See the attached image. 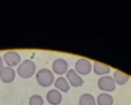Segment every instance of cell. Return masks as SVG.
Here are the masks:
<instances>
[{
    "label": "cell",
    "mask_w": 131,
    "mask_h": 105,
    "mask_svg": "<svg viewBox=\"0 0 131 105\" xmlns=\"http://www.w3.org/2000/svg\"><path fill=\"white\" fill-rule=\"evenodd\" d=\"M36 81L41 87H50L55 82L54 72L48 69H40L36 73Z\"/></svg>",
    "instance_id": "obj_1"
},
{
    "label": "cell",
    "mask_w": 131,
    "mask_h": 105,
    "mask_svg": "<svg viewBox=\"0 0 131 105\" xmlns=\"http://www.w3.org/2000/svg\"><path fill=\"white\" fill-rule=\"evenodd\" d=\"M16 73H17L22 79L31 78L35 73H37L36 64H35V62L31 59L23 61V62L17 66V69H16Z\"/></svg>",
    "instance_id": "obj_2"
},
{
    "label": "cell",
    "mask_w": 131,
    "mask_h": 105,
    "mask_svg": "<svg viewBox=\"0 0 131 105\" xmlns=\"http://www.w3.org/2000/svg\"><path fill=\"white\" fill-rule=\"evenodd\" d=\"M98 87L102 93H112L115 90L116 88V82L112 76H104L100 77L98 80Z\"/></svg>",
    "instance_id": "obj_3"
},
{
    "label": "cell",
    "mask_w": 131,
    "mask_h": 105,
    "mask_svg": "<svg viewBox=\"0 0 131 105\" xmlns=\"http://www.w3.org/2000/svg\"><path fill=\"white\" fill-rule=\"evenodd\" d=\"M75 70L79 76H86L93 70V64L88 58H78L75 63Z\"/></svg>",
    "instance_id": "obj_4"
},
{
    "label": "cell",
    "mask_w": 131,
    "mask_h": 105,
    "mask_svg": "<svg viewBox=\"0 0 131 105\" xmlns=\"http://www.w3.org/2000/svg\"><path fill=\"white\" fill-rule=\"evenodd\" d=\"M4 62L6 63V66H9V67L18 66L22 63L21 55L16 50H8V52L4 54Z\"/></svg>",
    "instance_id": "obj_5"
},
{
    "label": "cell",
    "mask_w": 131,
    "mask_h": 105,
    "mask_svg": "<svg viewBox=\"0 0 131 105\" xmlns=\"http://www.w3.org/2000/svg\"><path fill=\"white\" fill-rule=\"evenodd\" d=\"M52 71L54 73L59 74V77H63V74H67L69 71L68 69V62L63 58H57L52 63Z\"/></svg>",
    "instance_id": "obj_6"
},
{
    "label": "cell",
    "mask_w": 131,
    "mask_h": 105,
    "mask_svg": "<svg viewBox=\"0 0 131 105\" xmlns=\"http://www.w3.org/2000/svg\"><path fill=\"white\" fill-rule=\"evenodd\" d=\"M66 78L69 81L70 86L75 87V88L82 87L84 83V80H83V78H82V76H79L75 69H70L69 71L67 72V74H66Z\"/></svg>",
    "instance_id": "obj_7"
},
{
    "label": "cell",
    "mask_w": 131,
    "mask_h": 105,
    "mask_svg": "<svg viewBox=\"0 0 131 105\" xmlns=\"http://www.w3.org/2000/svg\"><path fill=\"white\" fill-rule=\"evenodd\" d=\"M16 77V71L13 67L9 66H4L0 70V80L5 83H12L15 80Z\"/></svg>",
    "instance_id": "obj_8"
},
{
    "label": "cell",
    "mask_w": 131,
    "mask_h": 105,
    "mask_svg": "<svg viewBox=\"0 0 131 105\" xmlns=\"http://www.w3.org/2000/svg\"><path fill=\"white\" fill-rule=\"evenodd\" d=\"M46 101L50 105H59L62 102V93L58 89H51L46 94Z\"/></svg>",
    "instance_id": "obj_9"
},
{
    "label": "cell",
    "mask_w": 131,
    "mask_h": 105,
    "mask_svg": "<svg viewBox=\"0 0 131 105\" xmlns=\"http://www.w3.org/2000/svg\"><path fill=\"white\" fill-rule=\"evenodd\" d=\"M54 87H55V89H58L61 93H68L70 89V83H69V81L67 80V78H64V77H59V78L55 79Z\"/></svg>",
    "instance_id": "obj_10"
},
{
    "label": "cell",
    "mask_w": 131,
    "mask_h": 105,
    "mask_svg": "<svg viewBox=\"0 0 131 105\" xmlns=\"http://www.w3.org/2000/svg\"><path fill=\"white\" fill-rule=\"evenodd\" d=\"M93 72L97 76L104 77V76H108V73L111 72V67L108 65L104 64L100 62H94L93 63Z\"/></svg>",
    "instance_id": "obj_11"
},
{
    "label": "cell",
    "mask_w": 131,
    "mask_h": 105,
    "mask_svg": "<svg viewBox=\"0 0 131 105\" xmlns=\"http://www.w3.org/2000/svg\"><path fill=\"white\" fill-rule=\"evenodd\" d=\"M113 78H114V80H115L116 85L123 86V85H125V83H127L128 81H129L130 77L128 76L127 73H124V72L120 71V70H116V71H114Z\"/></svg>",
    "instance_id": "obj_12"
},
{
    "label": "cell",
    "mask_w": 131,
    "mask_h": 105,
    "mask_svg": "<svg viewBox=\"0 0 131 105\" xmlns=\"http://www.w3.org/2000/svg\"><path fill=\"white\" fill-rule=\"evenodd\" d=\"M97 104L98 105H113L114 98L109 93H101L97 97Z\"/></svg>",
    "instance_id": "obj_13"
},
{
    "label": "cell",
    "mask_w": 131,
    "mask_h": 105,
    "mask_svg": "<svg viewBox=\"0 0 131 105\" xmlns=\"http://www.w3.org/2000/svg\"><path fill=\"white\" fill-rule=\"evenodd\" d=\"M78 104L79 105H95L97 104V99L93 97L92 94L90 93H84L81 95L78 99Z\"/></svg>",
    "instance_id": "obj_14"
},
{
    "label": "cell",
    "mask_w": 131,
    "mask_h": 105,
    "mask_svg": "<svg viewBox=\"0 0 131 105\" xmlns=\"http://www.w3.org/2000/svg\"><path fill=\"white\" fill-rule=\"evenodd\" d=\"M29 105H44V98L38 94L32 95L29 98Z\"/></svg>",
    "instance_id": "obj_15"
},
{
    "label": "cell",
    "mask_w": 131,
    "mask_h": 105,
    "mask_svg": "<svg viewBox=\"0 0 131 105\" xmlns=\"http://www.w3.org/2000/svg\"><path fill=\"white\" fill-rule=\"evenodd\" d=\"M4 57H1V56H0V70L2 69V67H4Z\"/></svg>",
    "instance_id": "obj_16"
},
{
    "label": "cell",
    "mask_w": 131,
    "mask_h": 105,
    "mask_svg": "<svg viewBox=\"0 0 131 105\" xmlns=\"http://www.w3.org/2000/svg\"><path fill=\"white\" fill-rule=\"evenodd\" d=\"M48 105H50V104H48Z\"/></svg>",
    "instance_id": "obj_17"
},
{
    "label": "cell",
    "mask_w": 131,
    "mask_h": 105,
    "mask_svg": "<svg viewBox=\"0 0 131 105\" xmlns=\"http://www.w3.org/2000/svg\"><path fill=\"white\" fill-rule=\"evenodd\" d=\"M0 81H1V80H0Z\"/></svg>",
    "instance_id": "obj_18"
}]
</instances>
